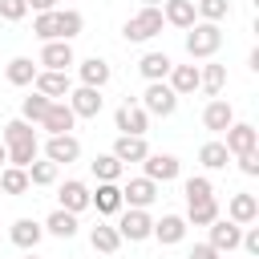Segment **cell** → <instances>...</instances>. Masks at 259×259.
Returning <instances> with one entry per match:
<instances>
[{"mask_svg":"<svg viewBox=\"0 0 259 259\" xmlns=\"http://www.w3.org/2000/svg\"><path fill=\"white\" fill-rule=\"evenodd\" d=\"M219 45H223V28H219V24H210V20H194V24L186 28V53H190V61H206V57H214Z\"/></svg>","mask_w":259,"mask_h":259,"instance_id":"obj_1","label":"cell"},{"mask_svg":"<svg viewBox=\"0 0 259 259\" xmlns=\"http://www.w3.org/2000/svg\"><path fill=\"white\" fill-rule=\"evenodd\" d=\"M162 8L158 4H142V12L138 16H130L125 24H121V36L125 40H134V45H142V40H150V36H158L162 32Z\"/></svg>","mask_w":259,"mask_h":259,"instance_id":"obj_2","label":"cell"},{"mask_svg":"<svg viewBox=\"0 0 259 259\" xmlns=\"http://www.w3.org/2000/svg\"><path fill=\"white\" fill-rule=\"evenodd\" d=\"M150 117H170L174 109H178V93L166 85V81H150L146 85V93H142V101H138Z\"/></svg>","mask_w":259,"mask_h":259,"instance_id":"obj_3","label":"cell"},{"mask_svg":"<svg viewBox=\"0 0 259 259\" xmlns=\"http://www.w3.org/2000/svg\"><path fill=\"white\" fill-rule=\"evenodd\" d=\"M150 231H154V219L142 210V206H130L121 219H117V235H121V243L130 239V243H142V239H150Z\"/></svg>","mask_w":259,"mask_h":259,"instance_id":"obj_4","label":"cell"},{"mask_svg":"<svg viewBox=\"0 0 259 259\" xmlns=\"http://www.w3.org/2000/svg\"><path fill=\"white\" fill-rule=\"evenodd\" d=\"M113 125H117L121 134H138V138H146V130H150V113H146L138 101H121L117 113H113Z\"/></svg>","mask_w":259,"mask_h":259,"instance_id":"obj_5","label":"cell"},{"mask_svg":"<svg viewBox=\"0 0 259 259\" xmlns=\"http://www.w3.org/2000/svg\"><path fill=\"white\" fill-rule=\"evenodd\" d=\"M36 93H45L49 101H65L69 97V89H73V81H69V73H61V69H36Z\"/></svg>","mask_w":259,"mask_h":259,"instance_id":"obj_6","label":"cell"},{"mask_svg":"<svg viewBox=\"0 0 259 259\" xmlns=\"http://www.w3.org/2000/svg\"><path fill=\"white\" fill-rule=\"evenodd\" d=\"M69 109L77 113V117H97L101 113V105H105V97H101V89H93V85H77V89H69Z\"/></svg>","mask_w":259,"mask_h":259,"instance_id":"obj_7","label":"cell"},{"mask_svg":"<svg viewBox=\"0 0 259 259\" xmlns=\"http://www.w3.org/2000/svg\"><path fill=\"white\" fill-rule=\"evenodd\" d=\"M45 158L57 162V166H69V162L81 158V142H77L73 134H49V142H45Z\"/></svg>","mask_w":259,"mask_h":259,"instance_id":"obj_8","label":"cell"},{"mask_svg":"<svg viewBox=\"0 0 259 259\" xmlns=\"http://www.w3.org/2000/svg\"><path fill=\"white\" fill-rule=\"evenodd\" d=\"M239 239H243V227H239V223H231V219H223V214L210 223V239H206V243H210L219 255H231V251L239 247Z\"/></svg>","mask_w":259,"mask_h":259,"instance_id":"obj_9","label":"cell"},{"mask_svg":"<svg viewBox=\"0 0 259 259\" xmlns=\"http://www.w3.org/2000/svg\"><path fill=\"white\" fill-rule=\"evenodd\" d=\"M223 134H227V142H223V146H227V154L259 150V130H255V125H247V121H231Z\"/></svg>","mask_w":259,"mask_h":259,"instance_id":"obj_10","label":"cell"},{"mask_svg":"<svg viewBox=\"0 0 259 259\" xmlns=\"http://www.w3.org/2000/svg\"><path fill=\"white\" fill-rule=\"evenodd\" d=\"M142 166H146V178H154V182H174L182 174V162L174 154H146Z\"/></svg>","mask_w":259,"mask_h":259,"instance_id":"obj_11","label":"cell"},{"mask_svg":"<svg viewBox=\"0 0 259 259\" xmlns=\"http://www.w3.org/2000/svg\"><path fill=\"white\" fill-rule=\"evenodd\" d=\"M154 198H158V182L146 178V174H142V178H130V182L121 186V202H125V206H142V210H146Z\"/></svg>","mask_w":259,"mask_h":259,"instance_id":"obj_12","label":"cell"},{"mask_svg":"<svg viewBox=\"0 0 259 259\" xmlns=\"http://www.w3.org/2000/svg\"><path fill=\"white\" fill-rule=\"evenodd\" d=\"M36 65L69 73V65H77V57H73V45H69V40H45V49H40V61H36Z\"/></svg>","mask_w":259,"mask_h":259,"instance_id":"obj_13","label":"cell"},{"mask_svg":"<svg viewBox=\"0 0 259 259\" xmlns=\"http://www.w3.org/2000/svg\"><path fill=\"white\" fill-rule=\"evenodd\" d=\"M89 206H97V214H121V186L117 182H97V190H89Z\"/></svg>","mask_w":259,"mask_h":259,"instance_id":"obj_14","label":"cell"},{"mask_svg":"<svg viewBox=\"0 0 259 259\" xmlns=\"http://www.w3.org/2000/svg\"><path fill=\"white\" fill-rule=\"evenodd\" d=\"M231 121H235V109H231V101H223V97H210V101H206V109H202V125H206L210 134H223Z\"/></svg>","mask_w":259,"mask_h":259,"instance_id":"obj_15","label":"cell"},{"mask_svg":"<svg viewBox=\"0 0 259 259\" xmlns=\"http://www.w3.org/2000/svg\"><path fill=\"white\" fill-rule=\"evenodd\" d=\"M227 219L231 223H239V227H247V223H255L259 219V198L255 194H231V202H227Z\"/></svg>","mask_w":259,"mask_h":259,"instance_id":"obj_16","label":"cell"},{"mask_svg":"<svg viewBox=\"0 0 259 259\" xmlns=\"http://www.w3.org/2000/svg\"><path fill=\"white\" fill-rule=\"evenodd\" d=\"M162 247H174V243H182L186 239V219L182 214H162L158 223H154V231H150Z\"/></svg>","mask_w":259,"mask_h":259,"instance_id":"obj_17","label":"cell"},{"mask_svg":"<svg viewBox=\"0 0 259 259\" xmlns=\"http://www.w3.org/2000/svg\"><path fill=\"white\" fill-rule=\"evenodd\" d=\"M40 125H45L49 134H69V130L77 125V113L69 109V101H53V105H49V113L40 117Z\"/></svg>","mask_w":259,"mask_h":259,"instance_id":"obj_18","label":"cell"},{"mask_svg":"<svg viewBox=\"0 0 259 259\" xmlns=\"http://www.w3.org/2000/svg\"><path fill=\"white\" fill-rule=\"evenodd\" d=\"M150 154V146H146V138H138V134H117V142H113V158L125 166V162H142Z\"/></svg>","mask_w":259,"mask_h":259,"instance_id":"obj_19","label":"cell"},{"mask_svg":"<svg viewBox=\"0 0 259 259\" xmlns=\"http://www.w3.org/2000/svg\"><path fill=\"white\" fill-rule=\"evenodd\" d=\"M8 235H12V243H16L20 251H36V243L45 239V227H40L36 219H16Z\"/></svg>","mask_w":259,"mask_h":259,"instance_id":"obj_20","label":"cell"},{"mask_svg":"<svg viewBox=\"0 0 259 259\" xmlns=\"http://www.w3.org/2000/svg\"><path fill=\"white\" fill-rule=\"evenodd\" d=\"M162 20L174 24V28H190V24L198 20L194 0H162Z\"/></svg>","mask_w":259,"mask_h":259,"instance_id":"obj_21","label":"cell"},{"mask_svg":"<svg viewBox=\"0 0 259 259\" xmlns=\"http://www.w3.org/2000/svg\"><path fill=\"white\" fill-rule=\"evenodd\" d=\"M61 210H73V214H81L85 206H89V186L81 182V178H69L65 186H61Z\"/></svg>","mask_w":259,"mask_h":259,"instance_id":"obj_22","label":"cell"},{"mask_svg":"<svg viewBox=\"0 0 259 259\" xmlns=\"http://www.w3.org/2000/svg\"><path fill=\"white\" fill-rule=\"evenodd\" d=\"M166 85H170L178 97L194 93V89H198V65H174V69L166 73Z\"/></svg>","mask_w":259,"mask_h":259,"instance_id":"obj_23","label":"cell"},{"mask_svg":"<svg viewBox=\"0 0 259 259\" xmlns=\"http://www.w3.org/2000/svg\"><path fill=\"white\" fill-rule=\"evenodd\" d=\"M81 85H93V89H101L109 77H113V69H109V61L105 57H89V61H81Z\"/></svg>","mask_w":259,"mask_h":259,"instance_id":"obj_24","label":"cell"},{"mask_svg":"<svg viewBox=\"0 0 259 259\" xmlns=\"http://www.w3.org/2000/svg\"><path fill=\"white\" fill-rule=\"evenodd\" d=\"M214 219H219L214 194H210V198H198V202H186V227H210Z\"/></svg>","mask_w":259,"mask_h":259,"instance_id":"obj_25","label":"cell"},{"mask_svg":"<svg viewBox=\"0 0 259 259\" xmlns=\"http://www.w3.org/2000/svg\"><path fill=\"white\" fill-rule=\"evenodd\" d=\"M40 227H45V231H49L53 239H73V235H77V214H73V210H61V206H57V210H53V214H49V219H45Z\"/></svg>","mask_w":259,"mask_h":259,"instance_id":"obj_26","label":"cell"},{"mask_svg":"<svg viewBox=\"0 0 259 259\" xmlns=\"http://www.w3.org/2000/svg\"><path fill=\"white\" fill-rule=\"evenodd\" d=\"M170 69H174V61H170L166 53H146V57L138 61V73H142L146 81H166Z\"/></svg>","mask_w":259,"mask_h":259,"instance_id":"obj_27","label":"cell"},{"mask_svg":"<svg viewBox=\"0 0 259 259\" xmlns=\"http://www.w3.org/2000/svg\"><path fill=\"white\" fill-rule=\"evenodd\" d=\"M36 69L40 65H32V57H12L4 65V77H8V85H32L36 81Z\"/></svg>","mask_w":259,"mask_h":259,"instance_id":"obj_28","label":"cell"},{"mask_svg":"<svg viewBox=\"0 0 259 259\" xmlns=\"http://www.w3.org/2000/svg\"><path fill=\"white\" fill-rule=\"evenodd\" d=\"M223 85H227V65H202L198 69V89L206 93V97H219L223 93Z\"/></svg>","mask_w":259,"mask_h":259,"instance_id":"obj_29","label":"cell"},{"mask_svg":"<svg viewBox=\"0 0 259 259\" xmlns=\"http://www.w3.org/2000/svg\"><path fill=\"white\" fill-rule=\"evenodd\" d=\"M0 190H4V194H28V190H32L28 170H24V166H0Z\"/></svg>","mask_w":259,"mask_h":259,"instance_id":"obj_30","label":"cell"},{"mask_svg":"<svg viewBox=\"0 0 259 259\" xmlns=\"http://www.w3.org/2000/svg\"><path fill=\"white\" fill-rule=\"evenodd\" d=\"M89 243H93V251H101V255H113V251L121 247V235H117V227H109V223H97V227L89 231Z\"/></svg>","mask_w":259,"mask_h":259,"instance_id":"obj_31","label":"cell"},{"mask_svg":"<svg viewBox=\"0 0 259 259\" xmlns=\"http://www.w3.org/2000/svg\"><path fill=\"white\" fill-rule=\"evenodd\" d=\"M81 28H85V16L77 8H57V36L61 40H73Z\"/></svg>","mask_w":259,"mask_h":259,"instance_id":"obj_32","label":"cell"},{"mask_svg":"<svg viewBox=\"0 0 259 259\" xmlns=\"http://www.w3.org/2000/svg\"><path fill=\"white\" fill-rule=\"evenodd\" d=\"M0 142H4V146H24V142H36V130H32V121L16 117V121L4 125V138H0Z\"/></svg>","mask_w":259,"mask_h":259,"instance_id":"obj_33","label":"cell"},{"mask_svg":"<svg viewBox=\"0 0 259 259\" xmlns=\"http://www.w3.org/2000/svg\"><path fill=\"white\" fill-rule=\"evenodd\" d=\"M89 170H93L97 182H117V178H121V162H117L113 154H97V158L89 162Z\"/></svg>","mask_w":259,"mask_h":259,"instance_id":"obj_34","label":"cell"},{"mask_svg":"<svg viewBox=\"0 0 259 259\" xmlns=\"http://www.w3.org/2000/svg\"><path fill=\"white\" fill-rule=\"evenodd\" d=\"M24 170H28V182H32V186H53L61 166H57V162H49V158H45V162H40V158H32Z\"/></svg>","mask_w":259,"mask_h":259,"instance_id":"obj_35","label":"cell"},{"mask_svg":"<svg viewBox=\"0 0 259 259\" xmlns=\"http://www.w3.org/2000/svg\"><path fill=\"white\" fill-rule=\"evenodd\" d=\"M49 105H53V101H49L45 93H28V97L20 101V117H24V121H32V125H40V117L49 113Z\"/></svg>","mask_w":259,"mask_h":259,"instance_id":"obj_36","label":"cell"},{"mask_svg":"<svg viewBox=\"0 0 259 259\" xmlns=\"http://www.w3.org/2000/svg\"><path fill=\"white\" fill-rule=\"evenodd\" d=\"M198 162H202L206 170H223V166L231 162V154H227V146H223V142H206V146L198 150Z\"/></svg>","mask_w":259,"mask_h":259,"instance_id":"obj_37","label":"cell"},{"mask_svg":"<svg viewBox=\"0 0 259 259\" xmlns=\"http://www.w3.org/2000/svg\"><path fill=\"white\" fill-rule=\"evenodd\" d=\"M194 12H198L202 20H210V24H219V20L231 16V4H227V0H194Z\"/></svg>","mask_w":259,"mask_h":259,"instance_id":"obj_38","label":"cell"},{"mask_svg":"<svg viewBox=\"0 0 259 259\" xmlns=\"http://www.w3.org/2000/svg\"><path fill=\"white\" fill-rule=\"evenodd\" d=\"M182 194H186V202H198V198H210V194H214V186H210V178H206V174H194V178H186Z\"/></svg>","mask_w":259,"mask_h":259,"instance_id":"obj_39","label":"cell"},{"mask_svg":"<svg viewBox=\"0 0 259 259\" xmlns=\"http://www.w3.org/2000/svg\"><path fill=\"white\" fill-rule=\"evenodd\" d=\"M32 32H36L40 40H61V36H57V8H53V12H36Z\"/></svg>","mask_w":259,"mask_h":259,"instance_id":"obj_40","label":"cell"},{"mask_svg":"<svg viewBox=\"0 0 259 259\" xmlns=\"http://www.w3.org/2000/svg\"><path fill=\"white\" fill-rule=\"evenodd\" d=\"M36 158V142H24V146H8V166H28Z\"/></svg>","mask_w":259,"mask_h":259,"instance_id":"obj_41","label":"cell"},{"mask_svg":"<svg viewBox=\"0 0 259 259\" xmlns=\"http://www.w3.org/2000/svg\"><path fill=\"white\" fill-rule=\"evenodd\" d=\"M24 12H28L24 0H0V16L4 20H24Z\"/></svg>","mask_w":259,"mask_h":259,"instance_id":"obj_42","label":"cell"},{"mask_svg":"<svg viewBox=\"0 0 259 259\" xmlns=\"http://www.w3.org/2000/svg\"><path fill=\"white\" fill-rule=\"evenodd\" d=\"M235 158H239V170H243L247 178L259 174V150H247V154H235Z\"/></svg>","mask_w":259,"mask_h":259,"instance_id":"obj_43","label":"cell"},{"mask_svg":"<svg viewBox=\"0 0 259 259\" xmlns=\"http://www.w3.org/2000/svg\"><path fill=\"white\" fill-rule=\"evenodd\" d=\"M239 247H243L247 255H259V227H251V223H247V231H243V239H239Z\"/></svg>","mask_w":259,"mask_h":259,"instance_id":"obj_44","label":"cell"},{"mask_svg":"<svg viewBox=\"0 0 259 259\" xmlns=\"http://www.w3.org/2000/svg\"><path fill=\"white\" fill-rule=\"evenodd\" d=\"M186 259H223V255H219V251H214V247H210V243H194V247H190V255H186Z\"/></svg>","mask_w":259,"mask_h":259,"instance_id":"obj_45","label":"cell"},{"mask_svg":"<svg viewBox=\"0 0 259 259\" xmlns=\"http://www.w3.org/2000/svg\"><path fill=\"white\" fill-rule=\"evenodd\" d=\"M24 4H28L32 12H53V8H57V0H24Z\"/></svg>","mask_w":259,"mask_h":259,"instance_id":"obj_46","label":"cell"},{"mask_svg":"<svg viewBox=\"0 0 259 259\" xmlns=\"http://www.w3.org/2000/svg\"><path fill=\"white\" fill-rule=\"evenodd\" d=\"M0 166H8V146L0 142Z\"/></svg>","mask_w":259,"mask_h":259,"instance_id":"obj_47","label":"cell"},{"mask_svg":"<svg viewBox=\"0 0 259 259\" xmlns=\"http://www.w3.org/2000/svg\"><path fill=\"white\" fill-rule=\"evenodd\" d=\"M142 4H162V0H142Z\"/></svg>","mask_w":259,"mask_h":259,"instance_id":"obj_48","label":"cell"},{"mask_svg":"<svg viewBox=\"0 0 259 259\" xmlns=\"http://www.w3.org/2000/svg\"><path fill=\"white\" fill-rule=\"evenodd\" d=\"M24 259H40V255H32V251H28V255H24Z\"/></svg>","mask_w":259,"mask_h":259,"instance_id":"obj_49","label":"cell"}]
</instances>
